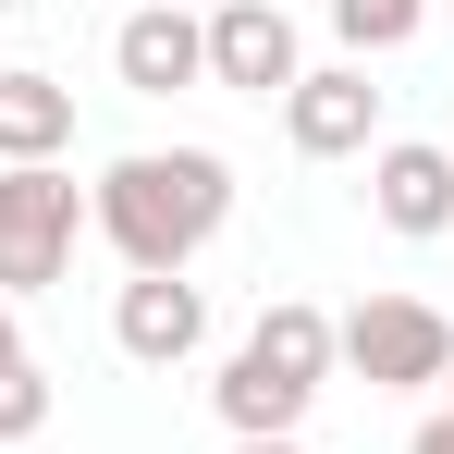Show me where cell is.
I'll use <instances>...</instances> for the list:
<instances>
[{"mask_svg": "<svg viewBox=\"0 0 454 454\" xmlns=\"http://www.w3.org/2000/svg\"><path fill=\"white\" fill-rule=\"evenodd\" d=\"M233 222V160L222 148H123L86 184V233H111L123 270H197Z\"/></svg>", "mask_w": 454, "mask_h": 454, "instance_id": "cell-1", "label": "cell"}, {"mask_svg": "<svg viewBox=\"0 0 454 454\" xmlns=\"http://www.w3.org/2000/svg\"><path fill=\"white\" fill-rule=\"evenodd\" d=\"M319 380H332V307L270 295L258 332L222 356V430L233 442H295V418L319 405Z\"/></svg>", "mask_w": 454, "mask_h": 454, "instance_id": "cell-2", "label": "cell"}, {"mask_svg": "<svg viewBox=\"0 0 454 454\" xmlns=\"http://www.w3.org/2000/svg\"><path fill=\"white\" fill-rule=\"evenodd\" d=\"M332 369H356L369 393H430L454 369V319L430 295H356L332 319Z\"/></svg>", "mask_w": 454, "mask_h": 454, "instance_id": "cell-3", "label": "cell"}, {"mask_svg": "<svg viewBox=\"0 0 454 454\" xmlns=\"http://www.w3.org/2000/svg\"><path fill=\"white\" fill-rule=\"evenodd\" d=\"M74 233H86V184L62 160H25V172H0V295H50L62 270H74Z\"/></svg>", "mask_w": 454, "mask_h": 454, "instance_id": "cell-4", "label": "cell"}, {"mask_svg": "<svg viewBox=\"0 0 454 454\" xmlns=\"http://www.w3.org/2000/svg\"><path fill=\"white\" fill-rule=\"evenodd\" d=\"M111 74L136 86V98H184V86H209V25H197L184 0H136V12L111 25Z\"/></svg>", "mask_w": 454, "mask_h": 454, "instance_id": "cell-5", "label": "cell"}, {"mask_svg": "<svg viewBox=\"0 0 454 454\" xmlns=\"http://www.w3.org/2000/svg\"><path fill=\"white\" fill-rule=\"evenodd\" d=\"M197 25H209V86L283 98V86L307 74V50H295V12H283V0H222V12H197Z\"/></svg>", "mask_w": 454, "mask_h": 454, "instance_id": "cell-6", "label": "cell"}, {"mask_svg": "<svg viewBox=\"0 0 454 454\" xmlns=\"http://www.w3.org/2000/svg\"><path fill=\"white\" fill-rule=\"evenodd\" d=\"M283 136H295V160H356L380 136L369 62H319V74H295V86H283Z\"/></svg>", "mask_w": 454, "mask_h": 454, "instance_id": "cell-7", "label": "cell"}, {"mask_svg": "<svg viewBox=\"0 0 454 454\" xmlns=\"http://www.w3.org/2000/svg\"><path fill=\"white\" fill-rule=\"evenodd\" d=\"M111 344H123L136 369H184V356L209 344V295H197L184 270H136V283L111 295Z\"/></svg>", "mask_w": 454, "mask_h": 454, "instance_id": "cell-8", "label": "cell"}, {"mask_svg": "<svg viewBox=\"0 0 454 454\" xmlns=\"http://www.w3.org/2000/svg\"><path fill=\"white\" fill-rule=\"evenodd\" d=\"M369 209H380V233H405V246L454 233V148H430V136L369 148Z\"/></svg>", "mask_w": 454, "mask_h": 454, "instance_id": "cell-9", "label": "cell"}, {"mask_svg": "<svg viewBox=\"0 0 454 454\" xmlns=\"http://www.w3.org/2000/svg\"><path fill=\"white\" fill-rule=\"evenodd\" d=\"M74 148V86L62 74H0V172Z\"/></svg>", "mask_w": 454, "mask_h": 454, "instance_id": "cell-10", "label": "cell"}, {"mask_svg": "<svg viewBox=\"0 0 454 454\" xmlns=\"http://www.w3.org/2000/svg\"><path fill=\"white\" fill-rule=\"evenodd\" d=\"M430 25V0H332V37H344V62H380V50H405Z\"/></svg>", "mask_w": 454, "mask_h": 454, "instance_id": "cell-11", "label": "cell"}, {"mask_svg": "<svg viewBox=\"0 0 454 454\" xmlns=\"http://www.w3.org/2000/svg\"><path fill=\"white\" fill-rule=\"evenodd\" d=\"M25 430H50V369H37V356L0 369V442H25Z\"/></svg>", "mask_w": 454, "mask_h": 454, "instance_id": "cell-12", "label": "cell"}, {"mask_svg": "<svg viewBox=\"0 0 454 454\" xmlns=\"http://www.w3.org/2000/svg\"><path fill=\"white\" fill-rule=\"evenodd\" d=\"M12 356H25V319H12V295H0V369H12Z\"/></svg>", "mask_w": 454, "mask_h": 454, "instance_id": "cell-13", "label": "cell"}, {"mask_svg": "<svg viewBox=\"0 0 454 454\" xmlns=\"http://www.w3.org/2000/svg\"><path fill=\"white\" fill-rule=\"evenodd\" d=\"M405 454H454V418H430V430H418V442H405Z\"/></svg>", "mask_w": 454, "mask_h": 454, "instance_id": "cell-14", "label": "cell"}, {"mask_svg": "<svg viewBox=\"0 0 454 454\" xmlns=\"http://www.w3.org/2000/svg\"><path fill=\"white\" fill-rule=\"evenodd\" d=\"M233 454H307V442H233Z\"/></svg>", "mask_w": 454, "mask_h": 454, "instance_id": "cell-15", "label": "cell"}, {"mask_svg": "<svg viewBox=\"0 0 454 454\" xmlns=\"http://www.w3.org/2000/svg\"><path fill=\"white\" fill-rule=\"evenodd\" d=\"M442 418H454V369H442Z\"/></svg>", "mask_w": 454, "mask_h": 454, "instance_id": "cell-16", "label": "cell"}, {"mask_svg": "<svg viewBox=\"0 0 454 454\" xmlns=\"http://www.w3.org/2000/svg\"><path fill=\"white\" fill-rule=\"evenodd\" d=\"M184 12H222V0H184Z\"/></svg>", "mask_w": 454, "mask_h": 454, "instance_id": "cell-17", "label": "cell"}, {"mask_svg": "<svg viewBox=\"0 0 454 454\" xmlns=\"http://www.w3.org/2000/svg\"><path fill=\"white\" fill-rule=\"evenodd\" d=\"M0 25H12V0H0Z\"/></svg>", "mask_w": 454, "mask_h": 454, "instance_id": "cell-18", "label": "cell"}]
</instances>
